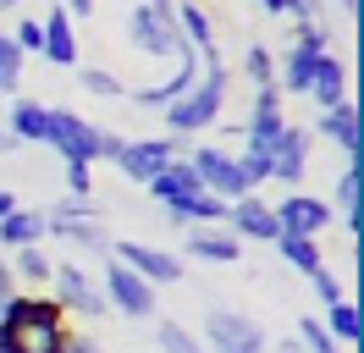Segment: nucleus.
<instances>
[{
    "mask_svg": "<svg viewBox=\"0 0 364 353\" xmlns=\"http://www.w3.org/2000/svg\"><path fill=\"white\" fill-rule=\"evenodd\" d=\"M50 298L61 304V315H83V320H100V315H111L105 309V293H100V282H94L83 265H67L55 260V270H50Z\"/></svg>",
    "mask_w": 364,
    "mask_h": 353,
    "instance_id": "nucleus-9",
    "label": "nucleus"
},
{
    "mask_svg": "<svg viewBox=\"0 0 364 353\" xmlns=\"http://www.w3.org/2000/svg\"><path fill=\"white\" fill-rule=\"evenodd\" d=\"M111 260H116V265H127L133 276H144L149 287H171V282H182V260L171 254V248H155V243H138V238L111 243Z\"/></svg>",
    "mask_w": 364,
    "mask_h": 353,
    "instance_id": "nucleus-12",
    "label": "nucleus"
},
{
    "mask_svg": "<svg viewBox=\"0 0 364 353\" xmlns=\"http://www.w3.org/2000/svg\"><path fill=\"white\" fill-rule=\"evenodd\" d=\"M309 154H315V138L287 122V127H282V138L271 144V182L298 188V182H304V172H309Z\"/></svg>",
    "mask_w": 364,
    "mask_h": 353,
    "instance_id": "nucleus-13",
    "label": "nucleus"
},
{
    "mask_svg": "<svg viewBox=\"0 0 364 353\" xmlns=\"http://www.w3.org/2000/svg\"><path fill=\"white\" fill-rule=\"evenodd\" d=\"M77 83L89 88V94H100V100H116V94H127V83H122L116 72H105V66H77Z\"/></svg>",
    "mask_w": 364,
    "mask_h": 353,
    "instance_id": "nucleus-29",
    "label": "nucleus"
},
{
    "mask_svg": "<svg viewBox=\"0 0 364 353\" xmlns=\"http://www.w3.org/2000/svg\"><path fill=\"white\" fill-rule=\"evenodd\" d=\"M67 17H94V0H61Z\"/></svg>",
    "mask_w": 364,
    "mask_h": 353,
    "instance_id": "nucleus-37",
    "label": "nucleus"
},
{
    "mask_svg": "<svg viewBox=\"0 0 364 353\" xmlns=\"http://www.w3.org/2000/svg\"><path fill=\"white\" fill-rule=\"evenodd\" d=\"M100 293H105V309L127 315V320H149V315H155V287L144 282V276H133L127 265H116V260L105 265Z\"/></svg>",
    "mask_w": 364,
    "mask_h": 353,
    "instance_id": "nucleus-10",
    "label": "nucleus"
},
{
    "mask_svg": "<svg viewBox=\"0 0 364 353\" xmlns=\"http://www.w3.org/2000/svg\"><path fill=\"white\" fill-rule=\"evenodd\" d=\"M331 50V33L320 28V22H298V39L287 44V56L276 61V88L282 94H304L309 88V72H315V61Z\"/></svg>",
    "mask_w": 364,
    "mask_h": 353,
    "instance_id": "nucleus-6",
    "label": "nucleus"
},
{
    "mask_svg": "<svg viewBox=\"0 0 364 353\" xmlns=\"http://www.w3.org/2000/svg\"><path fill=\"white\" fill-rule=\"evenodd\" d=\"M23 50L11 44V33H0V94H17L23 88Z\"/></svg>",
    "mask_w": 364,
    "mask_h": 353,
    "instance_id": "nucleus-28",
    "label": "nucleus"
},
{
    "mask_svg": "<svg viewBox=\"0 0 364 353\" xmlns=\"http://www.w3.org/2000/svg\"><path fill=\"white\" fill-rule=\"evenodd\" d=\"M326 337L337 342V348H359V304L353 298H337V304H326Z\"/></svg>",
    "mask_w": 364,
    "mask_h": 353,
    "instance_id": "nucleus-26",
    "label": "nucleus"
},
{
    "mask_svg": "<svg viewBox=\"0 0 364 353\" xmlns=\"http://www.w3.org/2000/svg\"><path fill=\"white\" fill-rule=\"evenodd\" d=\"M11 149H17V138H11V132H6V122H0V160H6Z\"/></svg>",
    "mask_w": 364,
    "mask_h": 353,
    "instance_id": "nucleus-39",
    "label": "nucleus"
},
{
    "mask_svg": "<svg viewBox=\"0 0 364 353\" xmlns=\"http://www.w3.org/2000/svg\"><path fill=\"white\" fill-rule=\"evenodd\" d=\"M205 353H265V326L254 315H243V309H210Z\"/></svg>",
    "mask_w": 364,
    "mask_h": 353,
    "instance_id": "nucleus-7",
    "label": "nucleus"
},
{
    "mask_svg": "<svg viewBox=\"0 0 364 353\" xmlns=\"http://www.w3.org/2000/svg\"><path fill=\"white\" fill-rule=\"evenodd\" d=\"M221 105H227V61H199V78L166 105V132L188 138V132L215 127Z\"/></svg>",
    "mask_w": 364,
    "mask_h": 353,
    "instance_id": "nucleus-2",
    "label": "nucleus"
},
{
    "mask_svg": "<svg viewBox=\"0 0 364 353\" xmlns=\"http://www.w3.org/2000/svg\"><path fill=\"white\" fill-rule=\"evenodd\" d=\"M298 353H342V348L326 337L320 320H298Z\"/></svg>",
    "mask_w": 364,
    "mask_h": 353,
    "instance_id": "nucleus-32",
    "label": "nucleus"
},
{
    "mask_svg": "<svg viewBox=\"0 0 364 353\" xmlns=\"http://www.w3.org/2000/svg\"><path fill=\"white\" fill-rule=\"evenodd\" d=\"M337 6H342V11H348V17H353V6H359V0H337Z\"/></svg>",
    "mask_w": 364,
    "mask_h": 353,
    "instance_id": "nucleus-41",
    "label": "nucleus"
},
{
    "mask_svg": "<svg viewBox=\"0 0 364 353\" xmlns=\"http://www.w3.org/2000/svg\"><path fill=\"white\" fill-rule=\"evenodd\" d=\"M45 232H55V238H67L72 248H83V254H111V232L100 226V216H94V199H55L45 216Z\"/></svg>",
    "mask_w": 364,
    "mask_h": 353,
    "instance_id": "nucleus-4",
    "label": "nucleus"
},
{
    "mask_svg": "<svg viewBox=\"0 0 364 353\" xmlns=\"http://www.w3.org/2000/svg\"><path fill=\"white\" fill-rule=\"evenodd\" d=\"M188 254L205 260V265H237L243 260V243L232 232H221V226H199V232H188Z\"/></svg>",
    "mask_w": 364,
    "mask_h": 353,
    "instance_id": "nucleus-20",
    "label": "nucleus"
},
{
    "mask_svg": "<svg viewBox=\"0 0 364 353\" xmlns=\"http://www.w3.org/2000/svg\"><path fill=\"white\" fill-rule=\"evenodd\" d=\"M331 204H337V216H342V232L353 238L359 232V154H348L337 188H331Z\"/></svg>",
    "mask_w": 364,
    "mask_h": 353,
    "instance_id": "nucleus-24",
    "label": "nucleus"
},
{
    "mask_svg": "<svg viewBox=\"0 0 364 353\" xmlns=\"http://www.w3.org/2000/svg\"><path fill=\"white\" fill-rule=\"evenodd\" d=\"M160 348L166 353H205V342L188 326H177V320H160Z\"/></svg>",
    "mask_w": 364,
    "mask_h": 353,
    "instance_id": "nucleus-30",
    "label": "nucleus"
},
{
    "mask_svg": "<svg viewBox=\"0 0 364 353\" xmlns=\"http://www.w3.org/2000/svg\"><path fill=\"white\" fill-rule=\"evenodd\" d=\"M243 72L254 78V88H259V83H276V56L265 50V44H249V56H243Z\"/></svg>",
    "mask_w": 364,
    "mask_h": 353,
    "instance_id": "nucleus-31",
    "label": "nucleus"
},
{
    "mask_svg": "<svg viewBox=\"0 0 364 353\" xmlns=\"http://www.w3.org/2000/svg\"><path fill=\"white\" fill-rule=\"evenodd\" d=\"M6 210H17V199H11L6 188H0V216H6Z\"/></svg>",
    "mask_w": 364,
    "mask_h": 353,
    "instance_id": "nucleus-40",
    "label": "nucleus"
},
{
    "mask_svg": "<svg viewBox=\"0 0 364 353\" xmlns=\"http://www.w3.org/2000/svg\"><path fill=\"white\" fill-rule=\"evenodd\" d=\"M28 243H45V216L17 204L0 216V248H28Z\"/></svg>",
    "mask_w": 364,
    "mask_h": 353,
    "instance_id": "nucleus-23",
    "label": "nucleus"
},
{
    "mask_svg": "<svg viewBox=\"0 0 364 353\" xmlns=\"http://www.w3.org/2000/svg\"><path fill=\"white\" fill-rule=\"evenodd\" d=\"M6 132H11L17 144H45V138H50V105H39V100H17L11 116H6Z\"/></svg>",
    "mask_w": 364,
    "mask_h": 353,
    "instance_id": "nucleus-22",
    "label": "nucleus"
},
{
    "mask_svg": "<svg viewBox=\"0 0 364 353\" xmlns=\"http://www.w3.org/2000/svg\"><path fill=\"white\" fill-rule=\"evenodd\" d=\"M227 226H232V238H237V243H243V238H249V243H276V232H282V226H276V210L259 194L227 204Z\"/></svg>",
    "mask_w": 364,
    "mask_h": 353,
    "instance_id": "nucleus-15",
    "label": "nucleus"
},
{
    "mask_svg": "<svg viewBox=\"0 0 364 353\" xmlns=\"http://www.w3.org/2000/svg\"><path fill=\"white\" fill-rule=\"evenodd\" d=\"M67 188L77 199H89V188H94V166H67Z\"/></svg>",
    "mask_w": 364,
    "mask_h": 353,
    "instance_id": "nucleus-35",
    "label": "nucleus"
},
{
    "mask_svg": "<svg viewBox=\"0 0 364 353\" xmlns=\"http://www.w3.org/2000/svg\"><path fill=\"white\" fill-rule=\"evenodd\" d=\"M50 270H55V260L45 254V243H28V248H11V276H17V282H28L33 293H45Z\"/></svg>",
    "mask_w": 364,
    "mask_h": 353,
    "instance_id": "nucleus-25",
    "label": "nucleus"
},
{
    "mask_svg": "<svg viewBox=\"0 0 364 353\" xmlns=\"http://www.w3.org/2000/svg\"><path fill=\"white\" fill-rule=\"evenodd\" d=\"M0 6H23V0H0Z\"/></svg>",
    "mask_w": 364,
    "mask_h": 353,
    "instance_id": "nucleus-42",
    "label": "nucleus"
},
{
    "mask_svg": "<svg viewBox=\"0 0 364 353\" xmlns=\"http://www.w3.org/2000/svg\"><path fill=\"white\" fill-rule=\"evenodd\" d=\"M11 44H17L23 56H39V50H45V28H39V17L17 22V28H11Z\"/></svg>",
    "mask_w": 364,
    "mask_h": 353,
    "instance_id": "nucleus-33",
    "label": "nucleus"
},
{
    "mask_svg": "<svg viewBox=\"0 0 364 353\" xmlns=\"http://www.w3.org/2000/svg\"><path fill=\"white\" fill-rule=\"evenodd\" d=\"M309 282H315V298H320V304H337V298H348V293H342V282L331 276V270H326V265H320Z\"/></svg>",
    "mask_w": 364,
    "mask_h": 353,
    "instance_id": "nucleus-34",
    "label": "nucleus"
},
{
    "mask_svg": "<svg viewBox=\"0 0 364 353\" xmlns=\"http://www.w3.org/2000/svg\"><path fill=\"white\" fill-rule=\"evenodd\" d=\"M276 248H282V260L293 265L298 276H315L320 265V238H298V232H276Z\"/></svg>",
    "mask_w": 364,
    "mask_h": 353,
    "instance_id": "nucleus-27",
    "label": "nucleus"
},
{
    "mask_svg": "<svg viewBox=\"0 0 364 353\" xmlns=\"http://www.w3.org/2000/svg\"><path fill=\"white\" fill-rule=\"evenodd\" d=\"M188 166H193V176H199V188L215 199H227V204H237V199H249V176H243V166H237V154L215 149V144H199V149H188Z\"/></svg>",
    "mask_w": 364,
    "mask_h": 353,
    "instance_id": "nucleus-5",
    "label": "nucleus"
},
{
    "mask_svg": "<svg viewBox=\"0 0 364 353\" xmlns=\"http://www.w3.org/2000/svg\"><path fill=\"white\" fill-rule=\"evenodd\" d=\"M45 144L61 154L67 166H94V160H111L122 138H111L100 122L77 116V110H55V105H50V138H45Z\"/></svg>",
    "mask_w": 364,
    "mask_h": 353,
    "instance_id": "nucleus-3",
    "label": "nucleus"
},
{
    "mask_svg": "<svg viewBox=\"0 0 364 353\" xmlns=\"http://www.w3.org/2000/svg\"><path fill=\"white\" fill-rule=\"evenodd\" d=\"M309 100H315L320 110H331V105H342L348 100V66H342V56H320L315 61V72H309V88H304Z\"/></svg>",
    "mask_w": 364,
    "mask_h": 353,
    "instance_id": "nucleus-17",
    "label": "nucleus"
},
{
    "mask_svg": "<svg viewBox=\"0 0 364 353\" xmlns=\"http://www.w3.org/2000/svg\"><path fill=\"white\" fill-rule=\"evenodd\" d=\"M11 293H17V276H11V260H6V254H0V304H6V298H11Z\"/></svg>",
    "mask_w": 364,
    "mask_h": 353,
    "instance_id": "nucleus-36",
    "label": "nucleus"
},
{
    "mask_svg": "<svg viewBox=\"0 0 364 353\" xmlns=\"http://www.w3.org/2000/svg\"><path fill=\"white\" fill-rule=\"evenodd\" d=\"M39 28H45V56L50 66H77V33H72V17L61 11V6H50L45 17H39Z\"/></svg>",
    "mask_w": 364,
    "mask_h": 353,
    "instance_id": "nucleus-18",
    "label": "nucleus"
},
{
    "mask_svg": "<svg viewBox=\"0 0 364 353\" xmlns=\"http://www.w3.org/2000/svg\"><path fill=\"white\" fill-rule=\"evenodd\" d=\"M193 78H199V56H177V72H171L166 83H155V88H138L133 105H138V110H166V105L182 94V88L193 83Z\"/></svg>",
    "mask_w": 364,
    "mask_h": 353,
    "instance_id": "nucleus-21",
    "label": "nucleus"
},
{
    "mask_svg": "<svg viewBox=\"0 0 364 353\" xmlns=\"http://www.w3.org/2000/svg\"><path fill=\"white\" fill-rule=\"evenodd\" d=\"M61 353H100V342H89V337H67V348Z\"/></svg>",
    "mask_w": 364,
    "mask_h": 353,
    "instance_id": "nucleus-38",
    "label": "nucleus"
},
{
    "mask_svg": "<svg viewBox=\"0 0 364 353\" xmlns=\"http://www.w3.org/2000/svg\"><path fill=\"white\" fill-rule=\"evenodd\" d=\"M287 127V110H282V88L259 83L254 88V110H249V127H243V154H265L271 160V144Z\"/></svg>",
    "mask_w": 364,
    "mask_h": 353,
    "instance_id": "nucleus-11",
    "label": "nucleus"
},
{
    "mask_svg": "<svg viewBox=\"0 0 364 353\" xmlns=\"http://www.w3.org/2000/svg\"><path fill=\"white\" fill-rule=\"evenodd\" d=\"M315 132L320 138H331L337 149H348V154H359V105H353V94L342 100V105H331V110H320V122H315Z\"/></svg>",
    "mask_w": 364,
    "mask_h": 353,
    "instance_id": "nucleus-19",
    "label": "nucleus"
},
{
    "mask_svg": "<svg viewBox=\"0 0 364 353\" xmlns=\"http://www.w3.org/2000/svg\"><path fill=\"white\" fill-rule=\"evenodd\" d=\"M271 210H276V226H282V232H298V238H320V232L331 226V204L315 199V194H298V188L282 199V204H271Z\"/></svg>",
    "mask_w": 364,
    "mask_h": 353,
    "instance_id": "nucleus-14",
    "label": "nucleus"
},
{
    "mask_svg": "<svg viewBox=\"0 0 364 353\" xmlns=\"http://www.w3.org/2000/svg\"><path fill=\"white\" fill-rule=\"evenodd\" d=\"M67 337V315L50 293H11L0 304V353H61Z\"/></svg>",
    "mask_w": 364,
    "mask_h": 353,
    "instance_id": "nucleus-1",
    "label": "nucleus"
},
{
    "mask_svg": "<svg viewBox=\"0 0 364 353\" xmlns=\"http://www.w3.org/2000/svg\"><path fill=\"white\" fill-rule=\"evenodd\" d=\"M144 188H149V199H155L160 210H171V204H182V199H199V194H205V188H199V176H193V166H188V154L171 160L160 176H149Z\"/></svg>",
    "mask_w": 364,
    "mask_h": 353,
    "instance_id": "nucleus-16",
    "label": "nucleus"
},
{
    "mask_svg": "<svg viewBox=\"0 0 364 353\" xmlns=\"http://www.w3.org/2000/svg\"><path fill=\"white\" fill-rule=\"evenodd\" d=\"M111 160L127 182H149V176H160L171 160H182V138L177 132H166V138H127V144H116Z\"/></svg>",
    "mask_w": 364,
    "mask_h": 353,
    "instance_id": "nucleus-8",
    "label": "nucleus"
}]
</instances>
